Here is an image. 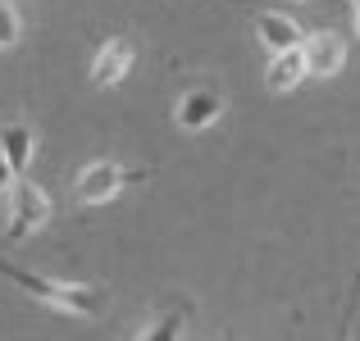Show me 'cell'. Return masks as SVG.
Here are the masks:
<instances>
[{"instance_id": "obj_1", "label": "cell", "mask_w": 360, "mask_h": 341, "mask_svg": "<svg viewBox=\"0 0 360 341\" xmlns=\"http://www.w3.org/2000/svg\"><path fill=\"white\" fill-rule=\"evenodd\" d=\"M0 278H9L23 296L41 300L46 309L64 319H101L110 305L105 287L101 282H73V278H55V273H41V269H23L14 260H0Z\"/></svg>"}, {"instance_id": "obj_2", "label": "cell", "mask_w": 360, "mask_h": 341, "mask_svg": "<svg viewBox=\"0 0 360 341\" xmlns=\"http://www.w3.org/2000/svg\"><path fill=\"white\" fill-rule=\"evenodd\" d=\"M141 178H150V168H123L115 159H96V164H87L78 178H73V196H78V205L96 210V205H110L123 187L141 182Z\"/></svg>"}, {"instance_id": "obj_3", "label": "cell", "mask_w": 360, "mask_h": 341, "mask_svg": "<svg viewBox=\"0 0 360 341\" xmlns=\"http://www.w3.org/2000/svg\"><path fill=\"white\" fill-rule=\"evenodd\" d=\"M14 201H9V223H5V241H27L32 232H41L51 219V196L32 182V178H14L9 182Z\"/></svg>"}, {"instance_id": "obj_4", "label": "cell", "mask_w": 360, "mask_h": 341, "mask_svg": "<svg viewBox=\"0 0 360 341\" xmlns=\"http://www.w3.org/2000/svg\"><path fill=\"white\" fill-rule=\"evenodd\" d=\"M137 64V46L128 36H105L91 55V87H119Z\"/></svg>"}, {"instance_id": "obj_5", "label": "cell", "mask_w": 360, "mask_h": 341, "mask_svg": "<svg viewBox=\"0 0 360 341\" xmlns=\"http://www.w3.org/2000/svg\"><path fill=\"white\" fill-rule=\"evenodd\" d=\"M219 114H224V91L219 87H187L183 96H178V105H174L178 128H187V132L214 128Z\"/></svg>"}, {"instance_id": "obj_6", "label": "cell", "mask_w": 360, "mask_h": 341, "mask_svg": "<svg viewBox=\"0 0 360 341\" xmlns=\"http://www.w3.org/2000/svg\"><path fill=\"white\" fill-rule=\"evenodd\" d=\"M301 60H306V78H338L347 64V41L338 32H310L301 41Z\"/></svg>"}, {"instance_id": "obj_7", "label": "cell", "mask_w": 360, "mask_h": 341, "mask_svg": "<svg viewBox=\"0 0 360 341\" xmlns=\"http://www.w3.org/2000/svg\"><path fill=\"white\" fill-rule=\"evenodd\" d=\"M255 32H260V41H264V51H269V55L297 51V46L306 41L301 23H297V18H288L283 9H260V18H255Z\"/></svg>"}, {"instance_id": "obj_8", "label": "cell", "mask_w": 360, "mask_h": 341, "mask_svg": "<svg viewBox=\"0 0 360 341\" xmlns=\"http://www.w3.org/2000/svg\"><path fill=\"white\" fill-rule=\"evenodd\" d=\"M0 155H5V164H9L14 178H27V168H32V159H37V132L27 128V123H5V128H0Z\"/></svg>"}, {"instance_id": "obj_9", "label": "cell", "mask_w": 360, "mask_h": 341, "mask_svg": "<svg viewBox=\"0 0 360 341\" xmlns=\"http://www.w3.org/2000/svg\"><path fill=\"white\" fill-rule=\"evenodd\" d=\"M301 82H306V60H301V46L297 51H283L269 60V69H264V87L274 91V96H288V91H297Z\"/></svg>"}, {"instance_id": "obj_10", "label": "cell", "mask_w": 360, "mask_h": 341, "mask_svg": "<svg viewBox=\"0 0 360 341\" xmlns=\"http://www.w3.org/2000/svg\"><path fill=\"white\" fill-rule=\"evenodd\" d=\"M183 333H187V309L174 305V309H165L160 319H150V323L141 328L137 341H183Z\"/></svg>"}, {"instance_id": "obj_11", "label": "cell", "mask_w": 360, "mask_h": 341, "mask_svg": "<svg viewBox=\"0 0 360 341\" xmlns=\"http://www.w3.org/2000/svg\"><path fill=\"white\" fill-rule=\"evenodd\" d=\"M18 36H23V18H18V9L9 0H0V51H9Z\"/></svg>"}, {"instance_id": "obj_12", "label": "cell", "mask_w": 360, "mask_h": 341, "mask_svg": "<svg viewBox=\"0 0 360 341\" xmlns=\"http://www.w3.org/2000/svg\"><path fill=\"white\" fill-rule=\"evenodd\" d=\"M14 182V173H9V164H5V155H0V192H5V187Z\"/></svg>"}, {"instance_id": "obj_13", "label": "cell", "mask_w": 360, "mask_h": 341, "mask_svg": "<svg viewBox=\"0 0 360 341\" xmlns=\"http://www.w3.org/2000/svg\"><path fill=\"white\" fill-rule=\"evenodd\" d=\"M356 36H360V5H356Z\"/></svg>"}, {"instance_id": "obj_14", "label": "cell", "mask_w": 360, "mask_h": 341, "mask_svg": "<svg viewBox=\"0 0 360 341\" xmlns=\"http://www.w3.org/2000/svg\"><path fill=\"white\" fill-rule=\"evenodd\" d=\"M260 5H274V0H260Z\"/></svg>"}]
</instances>
